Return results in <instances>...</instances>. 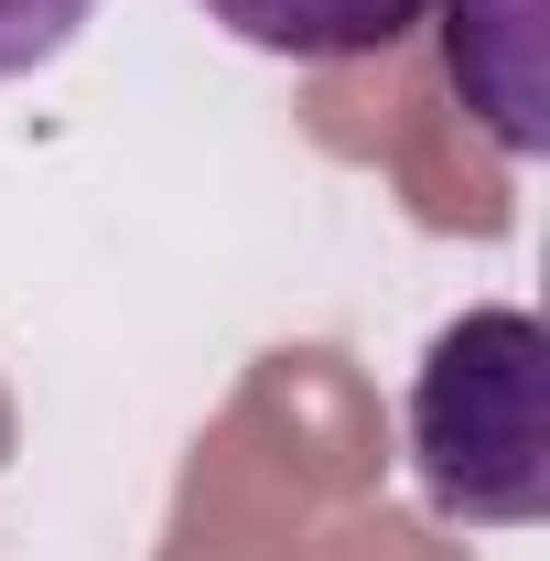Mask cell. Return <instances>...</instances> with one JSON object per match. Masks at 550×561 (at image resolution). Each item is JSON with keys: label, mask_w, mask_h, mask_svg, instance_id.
<instances>
[{"label": "cell", "mask_w": 550, "mask_h": 561, "mask_svg": "<svg viewBox=\"0 0 550 561\" xmlns=\"http://www.w3.org/2000/svg\"><path fill=\"white\" fill-rule=\"evenodd\" d=\"M411 486L454 529H529L550 507V335L518 302L454 313L411 378Z\"/></svg>", "instance_id": "obj_1"}, {"label": "cell", "mask_w": 550, "mask_h": 561, "mask_svg": "<svg viewBox=\"0 0 550 561\" xmlns=\"http://www.w3.org/2000/svg\"><path fill=\"white\" fill-rule=\"evenodd\" d=\"M443 0H206L216 33L291 55V66H335V55H389L400 33H421Z\"/></svg>", "instance_id": "obj_2"}, {"label": "cell", "mask_w": 550, "mask_h": 561, "mask_svg": "<svg viewBox=\"0 0 550 561\" xmlns=\"http://www.w3.org/2000/svg\"><path fill=\"white\" fill-rule=\"evenodd\" d=\"M87 22H98V0H0V87L33 76V66H55Z\"/></svg>", "instance_id": "obj_3"}]
</instances>
